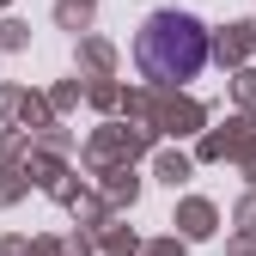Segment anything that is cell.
<instances>
[{
  "instance_id": "cell-1",
  "label": "cell",
  "mask_w": 256,
  "mask_h": 256,
  "mask_svg": "<svg viewBox=\"0 0 256 256\" xmlns=\"http://www.w3.org/2000/svg\"><path fill=\"white\" fill-rule=\"evenodd\" d=\"M134 55L152 80H196L208 61V30L189 12H152L134 37Z\"/></svg>"
}]
</instances>
